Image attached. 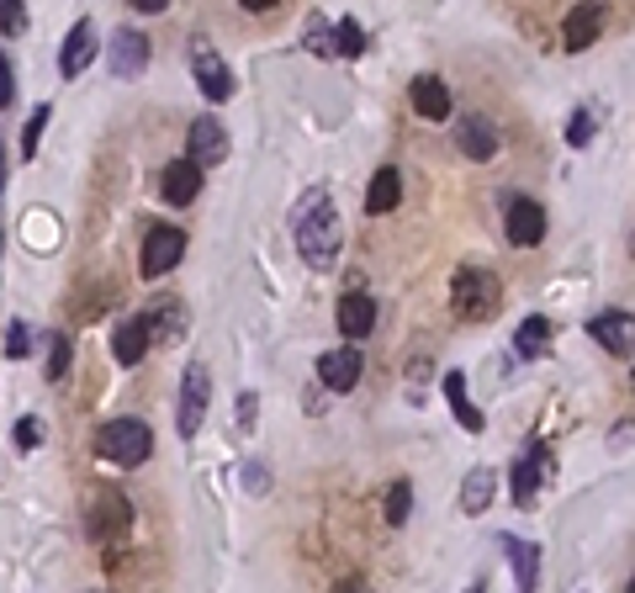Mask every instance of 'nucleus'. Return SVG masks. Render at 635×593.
Segmentation results:
<instances>
[{"mask_svg": "<svg viewBox=\"0 0 635 593\" xmlns=\"http://www.w3.org/2000/svg\"><path fill=\"white\" fill-rule=\"evenodd\" d=\"M297 249H302V260H308L313 271H334V265H339L345 228H339V212H334V201L323 197V192L308 197L302 212H297Z\"/></svg>", "mask_w": 635, "mask_h": 593, "instance_id": "f257e3e1", "label": "nucleus"}, {"mask_svg": "<svg viewBox=\"0 0 635 593\" xmlns=\"http://www.w3.org/2000/svg\"><path fill=\"white\" fill-rule=\"evenodd\" d=\"M450 308L466 318V323H487V318L503 308V286L493 271H476V265H461L456 281H450Z\"/></svg>", "mask_w": 635, "mask_h": 593, "instance_id": "f03ea898", "label": "nucleus"}, {"mask_svg": "<svg viewBox=\"0 0 635 593\" xmlns=\"http://www.w3.org/2000/svg\"><path fill=\"white\" fill-rule=\"evenodd\" d=\"M96 450H101L107 461H117V467H144L149 450H154V435H149L144 419H112V424H101Z\"/></svg>", "mask_w": 635, "mask_h": 593, "instance_id": "7ed1b4c3", "label": "nucleus"}, {"mask_svg": "<svg viewBox=\"0 0 635 593\" xmlns=\"http://www.w3.org/2000/svg\"><path fill=\"white\" fill-rule=\"evenodd\" d=\"M127 524H133L127 493H117V487H96L90 504H85V530H90V541H96V546H112V541L127 535Z\"/></svg>", "mask_w": 635, "mask_h": 593, "instance_id": "20e7f679", "label": "nucleus"}, {"mask_svg": "<svg viewBox=\"0 0 635 593\" xmlns=\"http://www.w3.org/2000/svg\"><path fill=\"white\" fill-rule=\"evenodd\" d=\"M186 260V234L175 228V223H159V228H149L144 234V255H138V271L149 281H159V276H170L175 265Z\"/></svg>", "mask_w": 635, "mask_h": 593, "instance_id": "39448f33", "label": "nucleus"}, {"mask_svg": "<svg viewBox=\"0 0 635 593\" xmlns=\"http://www.w3.org/2000/svg\"><path fill=\"white\" fill-rule=\"evenodd\" d=\"M191 75H197L201 96H207L212 107H223V101L234 96V70L223 64V53L207 38H191Z\"/></svg>", "mask_w": 635, "mask_h": 593, "instance_id": "423d86ee", "label": "nucleus"}, {"mask_svg": "<svg viewBox=\"0 0 635 593\" xmlns=\"http://www.w3.org/2000/svg\"><path fill=\"white\" fill-rule=\"evenodd\" d=\"M207 403H212V371L197 360V366L186 371V382H180V413H175V424H180L186 440L207 424Z\"/></svg>", "mask_w": 635, "mask_h": 593, "instance_id": "0eeeda50", "label": "nucleus"}, {"mask_svg": "<svg viewBox=\"0 0 635 593\" xmlns=\"http://www.w3.org/2000/svg\"><path fill=\"white\" fill-rule=\"evenodd\" d=\"M96 53H101V33H96L90 16H79L75 27H70V38H64V48H59V75L79 79L90 64H96Z\"/></svg>", "mask_w": 635, "mask_h": 593, "instance_id": "6e6552de", "label": "nucleus"}, {"mask_svg": "<svg viewBox=\"0 0 635 593\" xmlns=\"http://www.w3.org/2000/svg\"><path fill=\"white\" fill-rule=\"evenodd\" d=\"M503 234H509L514 249L540 244V238H546V207L535 197H509V207H503Z\"/></svg>", "mask_w": 635, "mask_h": 593, "instance_id": "1a4fd4ad", "label": "nucleus"}, {"mask_svg": "<svg viewBox=\"0 0 635 593\" xmlns=\"http://www.w3.org/2000/svg\"><path fill=\"white\" fill-rule=\"evenodd\" d=\"M107 70L117 79H138L149 70V38L144 33H133V27H122L107 38Z\"/></svg>", "mask_w": 635, "mask_h": 593, "instance_id": "9d476101", "label": "nucleus"}, {"mask_svg": "<svg viewBox=\"0 0 635 593\" xmlns=\"http://www.w3.org/2000/svg\"><path fill=\"white\" fill-rule=\"evenodd\" d=\"M360 376H365V360H360L356 345H339V350L318 356V382H323L328 393H356Z\"/></svg>", "mask_w": 635, "mask_h": 593, "instance_id": "9b49d317", "label": "nucleus"}, {"mask_svg": "<svg viewBox=\"0 0 635 593\" xmlns=\"http://www.w3.org/2000/svg\"><path fill=\"white\" fill-rule=\"evenodd\" d=\"M186 159L191 164H223L228 159V133H223V122L217 118H197L191 122V133H186Z\"/></svg>", "mask_w": 635, "mask_h": 593, "instance_id": "f8f14e48", "label": "nucleus"}, {"mask_svg": "<svg viewBox=\"0 0 635 593\" xmlns=\"http://www.w3.org/2000/svg\"><path fill=\"white\" fill-rule=\"evenodd\" d=\"M159 197L170 201V207H191V201L201 197V164H191V159L164 164V175H159Z\"/></svg>", "mask_w": 635, "mask_h": 593, "instance_id": "ddd939ff", "label": "nucleus"}, {"mask_svg": "<svg viewBox=\"0 0 635 593\" xmlns=\"http://www.w3.org/2000/svg\"><path fill=\"white\" fill-rule=\"evenodd\" d=\"M598 33H603V0H577L572 16H566V53L594 48Z\"/></svg>", "mask_w": 635, "mask_h": 593, "instance_id": "4468645a", "label": "nucleus"}, {"mask_svg": "<svg viewBox=\"0 0 635 593\" xmlns=\"http://www.w3.org/2000/svg\"><path fill=\"white\" fill-rule=\"evenodd\" d=\"M408 101H413V112L424 122H450V90H445V79L419 75L408 85Z\"/></svg>", "mask_w": 635, "mask_h": 593, "instance_id": "2eb2a0df", "label": "nucleus"}, {"mask_svg": "<svg viewBox=\"0 0 635 593\" xmlns=\"http://www.w3.org/2000/svg\"><path fill=\"white\" fill-rule=\"evenodd\" d=\"M588 334H594L598 345L609 350V356L631 360V313L625 308H609V313H598L594 323H588Z\"/></svg>", "mask_w": 635, "mask_h": 593, "instance_id": "dca6fc26", "label": "nucleus"}, {"mask_svg": "<svg viewBox=\"0 0 635 593\" xmlns=\"http://www.w3.org/2000/svg\"><path fill=\"white\" fill-rule=\"evenodd\" d=\"M540 482H546V445H530V450L519 456V467H514V504L519 509H530V504H535Z\"/></svg>", "mask_w": 635, "mask_h": 593, "instance_id": "f3484780", "label": "nucleus"}, {"mask_svg": "<svg viewBox=\"0 0 635 593\" xmlns=\"http://www.w3.org/2000/svg\"><path fill=\"white\" fill-rule=\"evenodd\" d=\"M456 144L466 159H493L498 155V127L487 118H461L456 122Z\"/></svg>", "mask_w": 635, "mask_h": 593, "instance_id": "a211bd4d", "label": "nucleus"}, {"mask_svg": "<svg viewBox=\"0 0 635 593\" xmlns=\"http://www.w3.org/2000/svg\"><path fill=\"white\" fill-rule=\"evenodd\" d=\"M334 318H339V334H345V339H365V334L376 329V302H371L365 292H350Z\"/></svg>", "mask_w": 635, "mask_h": 593, "instance_id": "6ab92c4d", "label": "nucleus"}, {"mask_svg": "<svg viewBox=\"0 0 635 593\" xmlns=\"http://www.w3.org/2000/svg\"><path fill=\"white\" fill-rule=\"evenodd\" d=\"M498 546L509 552V567H514L519 589H540V552H535L530 541H519V535H503Z\"/></svg>", "mask_w": 635, "mask_h": 593, "instance_id": "aec40b11", "label": "nucleus"}, {"mask_svg": "<svg viewBox=\"0 0 635 593\" xmlns=\"http://www.w3.org/2000/svg\"><path fill=\"white\" fill-rule=\"evenodd\" d=\"M514 350L524 360H540V356H551V318H524L514 329Z\"/></svg>", "mask_w": 635, "mask_h": 593, "instance_id": "412c9836", "label": "nucleus"}, {"mask_svg": "<svg viewBox=\"0 0 635 593\" xmlns=\"http://www.w3.org/2000/svg\"><path fill=\"white\" fill-rule=\"evenodd\" d=\"M397 201H402V175H397L393 164H382L376 175H371V192H365V207L376 212V218H387Z\"/></svg>", "mask_w": 635, "mask_h": 593, "instance_id": "4be33fe9", "label": "nucleus"}, {"mask_svg": "<svg viewBox=\"0 0 635 593\" xmlns=\"http://www.w3.org/2000/svg\"><path fill=\"white\" fill-rule=\"evenodd\" d=\"M112 350H117L122 366H138V360L149 356V329H144V318H127V323H117Z\"/></svg>", "mask_w": 635, "mask_h": 593, "instance_id": "5701e85b", "label": "nucleus"}, {"mask_svg": "<svg viewBox=\"0 0 635 593\" xmlns=\"http://www.w3.org/2000/svg\"><path fill=\"white\" fill-rule=\"evenodd\" d=\"M493 487H498V477L487 472V467H472V472H466V482H461V509H466V515H487Z\"/></svg>", "mask_w": 635, "mask_h": 593, "instance_id": "b1692460", "label": "nucleus"}, {"mask_svg": "<svg viewBox=\"0 0 635 593\" xmlns=\"http://www.w3.org/2000/svg\"><path fill=\"white\" fill-rule=\"evenodd\" d=\"M445 403L456 408V419H461V430H482V413L472 408V397H466V376L461 371H445Z\"/></svg>", "mask_w": 635, "mask_h": 593, "instance_id": "393cba45", "label": "nucleus"}, {"mask_svg": "<svg viewBox=\"0 0 635 593\" xmlns=\"http://www.w3.org/2000/svg\"><path fill=\"white\" fill-rule=\"evenodd\" d=\"M144 329H149V339H159V345H175L180 334H186V308H159V313H144Z\"/></svg>", "mask_w": 635, "mask_h": 593, "instance_id": "a878e982", "label": "nucleus"}, {"mask_svg": "<svg viewBox=\"0 0 635 593\" xmlns=\"http://www.w3.org/2000/svg\"><path fill=\"white\" fill-rule=\"evenodd\" d=\"M334 53H345V59L365 53V27H360L356 16H345V22L334 27Z\"/></svg>", "mask_w": 635, "mask_h": 593, "instance_id": "bb28decb", "label": "nucleus"}, {"mask_svg": "<svg viewBox=\"0 0 635 593\" xmlns=\"http://www.w3.org/2000/svg\"><path fill=\"white\" fill-rule=\"evenodd\" d=\"M48 118H53V107H33V118H27V133H22V159H33V155H38Z\"/></svg>", "mask_w": 635, "mask_h": 593, "instance_id": "cd10ccee", "label": "nucleus"}, {"mask_svg": "<svg viewBox=\"0 0 635 593\" xmlns=\"http://www.w3.org/2000/svg\"><path fill=\"white\" fill-rule=\"evenodd\" d=\"M33 345H38V339H33V329L16 318V323L5 329V356H11V360H27V356H33Z\"/></svg>", "mask_w": 635, "mask_h": 593, "instance_id": "c85d7f7f", "label": "nucleus"}, {"mask_svg": "<svg viewBox=\"0 0 635 593\" xmlns=\"http://www.w3.org/2000/svg\"><path fill=\"white\" fill-rule=\"evenodd\" d=\"M0 33L5 38H22L27 33V5L22 0H0Z\"/></svg>", "mask_w": 635, "mask_h": 593, "instance_id": "c756f323", "label": "nucleus"}, {"mask_svg": "<svg viewBox=\"0 0 635 593\" xmlns=\"http://www.w3.org/2000/svg\"><path fill=\"white\" fill-rule=\"evenodd\" d=\"M308 53H318V59H334V27H328L323 16H313V22H308Z\"/></svg>", "mask_w": 635, "mask_h": 593, "instance_id": "7c9ffc66", "label": "nucleus"}, {"mask_svg": "<svg viewBox=\"0 0 635 593\" xmlns=\"http://www.w3.org/2000/svg\"><path fill=\"white\" fill-rule=\"evenodd\" d=\"M408 515H413V487H408V482H393V487H387V519L402 524Z\"/></svg>", "mask_w": 635, "mask_h": 593, "instance_id": "2f4dec72", "label": "nucleus"}, {"mask_svg": "<svg viewBox=\"0 0 635 593\" xmlns=\"http://www.w3.org/2000/svg\"><path fill=\"white\" fill-rule=\"evenodd\" d=\"M70 371V334H53V356H48V382H64Z\"/></svg>", "mask_w": 635, "mask_h": 593, "instance_id": "473e14b6", "label": "nucleus"}, {"mask_svg": "<svg viewBox=\"0 0 635 593\" xmlns=\"http://www.w3.org/2000/svg\"><path fill=\"white\" fill-rule=\"evenodd\" d=\"M588 138H594V112H577V118L566 122V144H572V149H583Z\"/></svg>", "mask_w": 635, "mask_h": 593, "instance_id": "72a5a7b5", "label": "nucleus"}, {"mask_svg": "<svg viewBox=\"0 0 635 593\" xmlns=\"http://www.w3.org/2000/svg\"><path fill=\"white\" fill-rule=\"evenodd\" d=\"M16 445H22V450H33V445H42V424L38 419H22V424H16Z\"/></svg>", "mask_w": 635, "mask_h": 593, "instance_id": "f704fd0d", "label": "nucleus"}, {"mask_svg": "<svg viewBox=\"0 0 635 593\" xmlns=\"http://www.w3.org/2000/svg\"><path fill=\"white\" fill-rule=\"evenodd\" d=\"M11 96H16V75H11V59L0 53V112L11 107Z\"/></svg>", "mask_w": 635, "mask_h": 593, "instance_id": "c9c22d12", "label": "nucleus"}, {"mask_svg": "<svg viewBox=\"0 0 635 593\" xmlns=\"http://www.w3.org/2000/svg\"><path fill=\"white\" fill-rule=\"evenodd\" d=\"M164 5H170V0H133V11H144V16H159Z\"/></svg>", "mask_w": 635, "mask_h": 593, "instance_id": "e433bc0d", "label": "nucleus"}, {"mask_svg": "<svg viewBox=\"0 0 635 593\" xmlns=\"http://www.w3.org/2000/svg\"><path fill=\"white\" fill-rule=\"evenodd\" d=\"M276 0H244V11H271Z\"/></svg>", "mask_w": 635, "mask_h": 593, "instance_id": "4c0bfd02", "label": "nucleus"}, {"mask_svg": "<svg viewBox=\"0 0 635 593\" xmlns=\"http://www.w3.org/2000/svg\"><path fill=\"white\" fill-rule=\"evenodd\" d=\"M0 192H5V144H0Z\"/></svg>", "mask_w": 635, "mask_h": 593, "instance_id": "58836bf2", "label": "nucleus"}, {"mask_svg": "<svg viewBox=\"0 0 635 593\" xmlns=\"http://www.w3.org/2000/svg\"><path fill=\"white\" fill-rule=\"evenodd\" d=\"M0 244H5V238H0Z\"/></svg>", "mask_w": 635, "mask_h": 593, "instance_id": "ea45409f", "label": "nucleus"}]
</instances>
